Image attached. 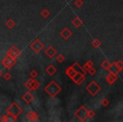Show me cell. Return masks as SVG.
<instances>
[{"mask_svg": "<svg viewBox=\"0 0 123 122\" xmlns=\"http://www.w3.org/2000/svg\"><path fill=\"white\" fill-rule=\"evenodd\" d=\"M45 92L51 98H55L60 92L62 91V87L55 81H51L44 88Z\"/></svg>", "mask_w": 123, "mask_h": 122, "instance_id": "cell-1", "label": "cell"}, {"mask_svg": "<svg viewBox=\"0 0 123 122\" xmlns=\"http://www.w3.org/2000/svg\"><path fill=\"white\" fill-rule=\"evenodd\" d=\"M85 89H86V91H87L88 93L91 95V96H96V94H98V93H99L101 87H100V86L96 82V81H91V82L89 83L87 86H86Z\"/></svg>", "mask_w": 123, "mask_h": 122, "instance_id": "cell-2", "label": "cell"}, {"mask_svg": "<svg viewBox=\"0 0 123 122\" xmlns=\"http://www.w3.org/2000/svg\"><path fill=\"white\" fill-rule=\"evenodd\" d=\"M22 111H23L22 108L19 107V105L17 103L14 102V103H13L12 104H11L10 106L7 108L6 113H9V114H10V115H14V116H15L18 118V116L22 113Z\"/></svg>", "mask_w": 123, "mask_h": 122, "instance_id": "cell-3", "label": "cell"}, {"mask_svg": "<svg viewBox=\"0 0 123 122\" xmlns=\"http://www.w3.org/2000/svg\"><path fill=\"white\" fill-rule=\"evenodd\" d=\"M74 115H75L80 121H85L88 119V109L86 108V107L80 106L76 110V112L74 113Z\"/></svg>", "mask_w": 123, "mask_h": 122, "instance_id": "cell-4", "label": "cell"}, {"mask_svg": "<svg viewBox=\"0 0 123 122\" xmlns=\"http://www.w3.org/2000/svg\"><path fill=\"white\" fill-rule=\"evenodd\" d=\"M25 86L29 91H36L41 86V84L37 80H36V78H31L25 82Z\"/></svg>", "mask_w": 123, "mask_h": 122, "instance_id": "cell-5", "label": "cell"}, {"mask_svg": "<svg viewBox=\"0 0 123 122\" xmlns=\"http://www.w3.org/2000/svg\"><path fill=\"white\" fill-rule=\"evenodd\" d=\"M30 48H31L36 53H40L42 49H44L45 45L41 40L36 38V39H35L34 41L31 43Z\"/></svg>", "mask_w": 123, "mask_h": 122, "instance_id": "cell-6", "label": "cell"}, {"mask_svg": "<svg viewBox=\"0 0 123 122\" xmlns=\"http://www.w3.org/2000/svg\"><path fill=\"white\" fill-rule=\"evenodd\" d=\"M16 62H17V58H12V57L9 56V55H6L1 61L2 65L6 69H11L16 64Z\"/></svg>", "mask_w": 123, "mask_h": 122, "instance_id": "cell-7", "label": "cell"}, {"mask_svg": "<svg viewBox=\"0 0 123 122\" xmlns=\"http://www.w3.org/2000/svg\"><path fill=\"white\" fill-rule=\"evenodd\" d=\"M7 55H9V56L12 57V58H19V57H20L21 51L16 46H12L7 51Z\"/></svg>", "mask_w": 123, "mask_h": 122, "instance_id": "cell-8", "label": "cell"}, {"mask_svg": "<svg viewBox=\"0 0 123 122\" xmlns=\"http://www.w3.org/2000/svg\"><path fill=\"white\" fill-rule=\"evenodd\" d=\"M85 78L86 77L84 74H82V73H80V72H77L73 76V78L71 80H72L76 85H81L84 81Z\"/></svg>", "mask_w": 123, "mask_h": 122, "instance_id": "cell-9", "label": "cell"}, {"mask_svg": "<svg viewBox=\"0 0 123 122\" xmlns=\"http://www.w3.org/2000/svg\"><path fill=\"white\" fill-rule=\"evenodd\" d=\"M56 53H57V52H56V49L52 46H48L47 48H46V50H45V53H46V55L49 58H54V57L56 56Z\"/></svg>", "mask_w": 123, "mask_h": 122, "instance_id": "cell-10", "label": "cell"}, {"mask_svg": "<svg viewBox=\"0 0 123 122\" xmlns=\"http://www.w3.org/2000/svg\"><path fill=\"white\" fill-rule=\"evenodd\" d=\"M17 120V117L14 116V115H10V114L7 113L6 115H2V117H0V121L4 122H14Z\"/></svg>", "mask_w": 123, "mask_h": 122, "instance_id": "cell-11", "label": "cell"}, {"mask_svg": "<svg viewBox=\"0 0 123 122\" xmlns=\"http://www.w3.org/2000/svg\"><path fill=\"white\" fill-rule=\"evenodd\" d=\"M118 78V76L117 74H115V73H112V72H110V74H108L105 77V81L106 82L108 83L109 85H113L116 81L117 80Z\"/></svg>", "mask_w": 123, "mask_h": 122, "instance_id": "cell-12", "label": "cell"}, {"mask_svg": "<svg viewBox=\"0 0 123 122\" xmlns=\"http://www.w3.org/2000/svg\"><path fill=\"white\" fill-rule=\"evenodd\" d=\"M26 118L30 121H37L40 119V115L39 114L35 111H30L26 114Z\"/></svg>", "mask_w": 123, "mask_h": 122, "instance_id": "cell-13", "label": "cell"}, {"mask_svg": "<svg viewBox=\"0 0 123 122\" xmlns=\"http://www.w3.org/2000/svg\"><path fill=\"white\" fill-rule=\"evenodd\" d=\"M60 35L64 40H68L69 38L72 36L73 35V32L71 30H69L68 27H65L63 30H62L61 32H60Z\"/></svg>", "mask_w": 123, "mask_h": 122, "instance_id": "cell-14", "label": "cell"}, {"mask_svg": "<svg viewBox=\"0 0 123 122\" xmlns=\"http://www.w3.org/2000/svg\"><path fill=\"white\" fill-rule=\"evenodd\" d=\"M22 99L24 100L26 103H31V102L33 101V99H34V95L31 93V91H28L23 95Z\"/></svg>", "mask_w": 123, "mask_h": 122, "instance_id": "cell-15", "label": "cell"}, {"mask_svg": "<svg viewBox=\"0 0 123 122\" xmlns=\"http://www.w3.org/2000/svg\"><path fill=\"white\" fill-rule=\"evenodd\" d=\"M72 66L73 68H74V70H75L76 71H78V72H80V73H82V74H84V75H86V71L84 70V68H83V66H81L79 64L78 62H75L74 65H72Z\"/></svg>", "mask_w": 123, "mask_h": 122, "instance_id": "cell-16", "label": "cell"}, {"mask_svg": "<svg viewBox=\"0 0 123 122\" xmlns=\"http://www.w3.org/2000/svg\"><path fill=\"white\" fill-rule=\"evenodd\" d=\"M56 71H57V69H56L53 65H50L47 66L46 69V72L47 73L49 76H53V75L56 72Z\"/></svg>", "mask_w": 123, "mask_h": 122, "instance_id": "cell-17", "label": "cell"}, {"mask_svg": "<svg viewBox=\"0 0 123 122\" xmlns=\"http://www.w3.org/2000/svg\"><path fill=\"white\" fill-rule=\"evenodd\" d=\"M109 71L110 72L115 73V74H117V75L121 72V71H120V70L118 69L117 66H116V62L111 63V66H110V68H109Z\"/></svg>", "mask_w": 123, "mask_h": 122, "instance_id": "cell-18", "label": "cell"}, {"mask_svg": "<svg viewBox=\"0 0 123 122\" xmlns=\"http://www.w3.org/2000/svg\"><path fill=\"white\" fill-rule=\"evenodd\" d=\"M72 22H73V25H74L76 28L80 27V26L83 25V21L79 17H75L74 20H73Z\"/></svg>", "mask_w": 123, "mask_h": 122, "instance_id": "cell-19", "label": "cell"}, {"mask_svg": "<svg viewBox=\"0 0 123 122\" xmlns=\"http://www.w3.org/2000/svg\"><path fill=\"white\" fill-rule=\"evenodd\" d=\"M16 23L15 21H14L13 19H9L6 21L5 22V26L7 28H9V29H12V28H14V26H15Z\"/></svg>", "mask_w": 123, "mask_h": 122, "instance_id": "cell-20", "label": "cell"}, {"mask_svg": "<svg viewBox=\"0 0 123 122\" xmlns=\"http://www.w3.org/2000/svg\"><path fill=\"white\" fill-rule=\"evenodd\" d=\"M110 66H111V63H110L107 59L103 60L102 62L100 63V67L103 68L104 70H105V71H109Z\"/></svg>", "mask_w": 123, "mask_h": 122, "instance_id": "cell-21", "label": "cell"}, {"mask_svg": "<svg viewBox=\"0 0 123 122\" xmlns=\"http://www.w3.org/2000/svg\"><path fill=\"white\" fill-rule=\"evenodd\" d=\"M91 44H92L93 48L97 49V48H99V47L101 46V42L99 38H94V39L92 41V43H91Z\"/></svg>", "mask_w": 123, "mask_h": 122, "instance_id": "cell-22", "label": "cell"}, {"mask_svg": "<svg viewBox=\"0 0 123 122\" xmlns=\"http://www.w3.org/2000/svg\"><path fill=\"white\" fill-rule=\"evenodd\" d=\"M93 66H94V62H93L92 60H89V61H87V62L84 64V65L83 66V68H84V71L87 72V71H89L91 67H93Z\"/></svg>", "mask_w": 123, "mask_h": 122, "instance_id": "cell-23", "label": "cell"}, {"mask_svg": "<svg viewBox=\"0 0 123 122\" xmlns=\"http://www.w3.org/2000/svg\"><path fill=\"white\" fill-rule=\"evenodd\" d=\"M50 14H51V13H50V11L48 10L47 9H42V10H41V17H43L44 19H46V18H48L50 16Z\"/></svg>", "mask_w": 123, "mask_h": 122, "instance_id": "cell-24", "label": "cell"}, {"mask_svg": "<svg viewBox=\"0 0 123 122\" xmlns=\"http://www.w3.org/2000/svg\"><path fill=\"white\" fill-rule=\"evenodd\" d=\"M56 61H57L58 63H62V62H64L65 61V59H66V57H65V55H63L62 53H60V54H58L57 56H56Z\"/></svg>", "mask_w": 123, "mask_h": 122, "instance_id": "cell-25", "label": "cell"}, {"mask_svg": "<svg viewBox=\"0 0 123 122\" xmlns=\"http://www.w3.org/2000/svg\"><path fill=\"white\" fill-rule=\"evenodd\" d=\"M74 5L77 8H81L84 5V1L83 0H75L74 1Z\"/></svg>", "mask_w": 123, "mask_h": 122, "instance_id": "cell-26", "label": "cell"}, {"mask_svg": "<svg viewBox=\"0 0 123 122\" xmlns=\"http://www.w3.org/2000/svg\"><path fill=\"white\" fill-rule=\"evenodd\" d=\"M109 104H110V100L108 99L107 98H103V99L101 100V105H102V106L107 107Z\"/></svg>", "mask_w": 123, "mask_h": 122, "instance_id": "cell-27", "label": "cell"}, {"mask_svg": "<svg viewBox=\"0 0 123 122\" xmlns=\"http://www.w3.org/2000/svg\"><path fill=\"white\" fill-rule=\"evenodd\" d=\"M116 66L118 67V69L120 70V71H122V68H123V62H122V60H118V61H116Z\"/></svg>", "mask_w": 123, "mask_h": 122, "instance_id": "cell-28", "label": "cell"}, {"mask_svg": "<svg viewBox=\"0 0 123 122\" xmlns=\"http://www.w3.org/2000/svg\"><path fill=\"white\" fill-rule=\"evenodd\" d=\"M3 76H4L5 81H9V80H11V78H12V75L9 72H6L5 74H3Z\"/></svg>", "mask_w": 123, "mask_h": 122, "instance_id": "cell-29", "label": "cell"}, {"mask_svg": "<svg viewBox=\"0 0 123 122\" xmlns=\"http://www.w3.org/2000/svg\"><path fill=\"white\" fill-rule=\"evenodd\" d=\"M88 73H89L90 76H94V75L96 74V72H97V71H96V69H94V67H91L90 69L89 70V71H87Z\"/></svg>", "mask_w": 123, "mask_h": 122, "instance_id": "cell-30", "label": "cell"}, {"mask_svg": "<svg viewBox=\"0 0 123 122\" xmlns=\"http://www.w3.org/2000/svg\"><path fill=\"white\" fill-rule=\"evenodd\" d=\"M30 76H31V78H36L38 76V72L36 70H32V71H31V72H30Z\"/></svg>", "mask_w": 123, "mask_h": 122, "instance_id": "cell-31", "label": "cell"}, {"mask_svg": "<svg viewBox=\"0 0 123 122\" xmlns=\"http://www.w3.org/2000/svg\"><path fill=\"white\" fill-rule=\"evenodd\" d=\"M95 116V112L94 110H88V118L93 119Z\"/></svg>", "mask_w": 123, "mask_h": 122, "instance_id": "cell-32", "label": "cell"}, {"mask_svg": "<svg viewBox=\"0 0 123 122\" xmlns=\"http://www.w3.org/2000/svg\"><path fill=\"white\" fill-rule=\"evenodd\" d=\"M3 74H4V73H3V71H0V77H2V76H3Z\"/></svg>", "mask_w": 123, "mask_h": 122, "instance_id": "cell-33", "label": "cell"}]
</instances>
